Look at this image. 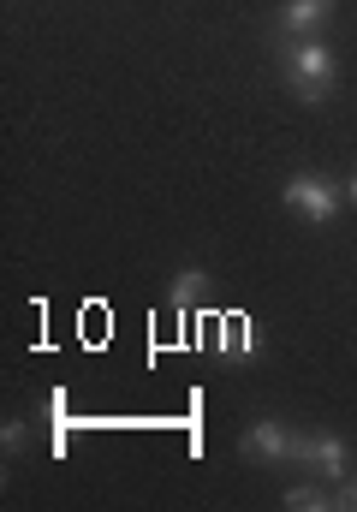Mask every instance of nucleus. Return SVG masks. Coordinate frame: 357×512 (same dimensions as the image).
<instances>
[{"mask_svg":"<svg viewBox=\"0 0 357 512\" xmlns=\"http://www.w3.org/2000/svg\"><path fill=\"white\" fill-rule=\"evenodd\" d=\"M280 72H286V84L298 90V102H322V96L334 90V48H328L322 36H298V42H286Z\"/></svg>","mask_w":357,"mask_h":512,"instance_id":"f257e3e1","label":"nucleus"},{"mask_svg":"<svg viewBox=\"0 0 357 512\" xmlns=\"http://www.w3.org/2000/svg\"><path fill=\"white\" fill-rule=\"evenodd\" d=\"M280 203L292 209V215H304V221H334L340 209H346V185H334V179H322V173H298L286 191H280Z\"/></svg>","mask_w":357,"mask_h":512,"instance_id":"f03ea898","label":"nucleus"},{"mask_svg":"<svg viewBox=\"0 0 357 512\" xmlns=\"http://www.w3.org/2000/svg\"><path fill=\"white\" fill-rule=\"evenodd\" d=\"M238 447H244V459H256V465H286V459H298V435H292L286 423H274V417H256Z\"/></svg>","mask_w":357,"mask_h":512,"instance_id":"7ed1b4c3","label":"nucleus"},{"mask_svg":"<svg viewBox=\"0 0 357 512\" xmlns=\"http://www.w3.org/2000/svg\"><path fill=\"white\" fill-rule=\"evenodd\" d=\"M298 465H310L316 477H328V483L340 489V483H346L352 453H346V441H340V435H298Z\"/></svg>","mask_w":357,"mask_h":512,"instance_id":"20e7f679","label":"nucleus"},{"mask_svg":"<svg viewBox=\"0 0 357 512\" xmlns=\"http://www.w3.org/2000/svg\"><path fill=\"white\" fill-rule=\"evenodd\" d=\"M334 18V0H286L280 6V30L298 42V36H316V24Z\"/></svg>","mask_w":357,"mask_h":512,"instance_id":"39448f33","label":"nucleus"},{"mask_svg":"<svg viewBox=\"0 0 357 512\" xmlns=\"http://www.w3.org/2000/svg\"><path fill=\"white\" fill-rule=\"evenodd\" d=\"M221 352H233V358H262V328H256L250 316H227V322H221Z\"/></svg>","mask_w":357,"mask_h":512,"instance_id":"423d86ee","label":"nucleus"},{"mask_svg":"<svg viewBox=\"0 0 357 512\" xmlns=\"http://www.w3.org/2000/svg\"><path fill=\"white\" fill-rule=\"evenodd\" d=\"M286 507L292 512H340V495H328L322 483H298V489H286Z\"/></svg>","mask_w":357,"mask_h":512,"instance_id":"0eeeda50","label":"nucleus"},{"mask_svg":"<svg viewBox=\"0 0 357 512\" xmlns=\"http://www.w3.org/2000/svg\"><path fill=\"white\" fill-rule=\"evenodd\" d=\"M203 292H209V274H203V268H179V274H173V304H179V310H191Z\"/></svg>","mask_w":357,"mask_h":512,"instance_id":"6e6552de","label":"nucleus"},{"mask_svg":"<svg viewBox=\"0 0 357 512\" xmlns=\"http://www.w3.org/2000/svg\"><path fill=\"white\" fill-rule=\"evenodd\" d=\"M334 495H340V512H357V477H346Z\"/></svg>","mask_w":357,"mask_h":512,"instance_id":"1a4fd4ad","label":"nucleus"},{"mask_svg":"<svg viewBox=\"0 0 357 512\" xmlns=\"http://www.w3.org/2000/svg\"><path fill=\"white\" fill-rule=\"evenodd\" d=\"M346 203H357V173H352V185H346Z\"/></svg>","mask_w":357,"mask_h":512,"instance_id":"9d476101","label":"nucleus"}]
</instances>
